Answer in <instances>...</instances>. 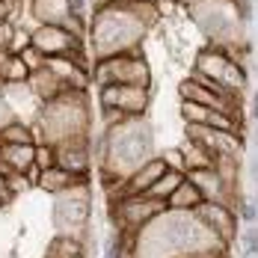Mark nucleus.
Wrapping results in <instances>:
<instances>
[{"label":"nucleus","mask_w":258,"mask_h":258,"mask_svg":"<svg viewBox=\"0 0 258 258\" xmlns=\"http://www.w3.org/2000/svg\"><path fill=\"white\" fill-rule=\"evenodd\" d=\"M149 30L152 27L146 24V18L140 15V3L137 0L95 6L89 21H86L92 59H107V56H116V53L140 51V45H143Z\"/></svg>","instance_id":"1"},{"label":"nucleus","mask_w":258,"mask_h":258,"mask_svg":"<svg viewBox=\"0 0 258 258\" xmlns=\"http://www.w3.org/2000/svg\"><path fill=\"white\" fill-rule=\"evenodd\" d=\"M33 137L36 143H48V146L75 137H89V92L69 89L45 101L33 119Z\"/></svg>","instance_id":"2"},{"label":"nucleus","mask_w":258,"mask_h":258,"mask_svg":"<svg viewBox=\"0 0 258 258\" xmlns=\"http://www.w3.org/2000/svg\"><path fill=\"white\" fill-rule=\"evenodd\" d=\"M89 78L98 86H140L152 89V66L143 56V51L116 53L107 59H92Z\"/></svg>","instance_id":"3"},{"label":"nucleus","mask_w":258,"mask_h":258,"mask_svg":"<svg viewBox=\"0 0 258 258\" xmlns=\"http://www.w3.org/2000/svg\"><path fill=\"white\" fill-rule=\"evenodd\" d=\"M193 72L202 75V78L214 80L220 89H226L229 95H240V89L246 86V72L243 66L232 56L229 48L223 45H208L199 51L196 62H193Z\"/></svg>","instance_id":"4"},{"label":"nucleus","mask_w":258,"mask_h":258,"mask_svg":"<svg viewBox=\"0 0 258 258\" xmlns=\"http://www.w3.org/2000/svg\"><path fill=\"white\" fill-rule=\"evenodd\" d=\"M89 214H92L89 181L75 184V187H69V190L53 196V226H56V234H69V237L83 240Z\"/></svg>","instance_id":"5"},{"label":"nucleus","mask_w":258,"mask_h":258,"mask_svg":"<svg viewBox=\"0 0 258 258\" xmlns=\"http://www.w3.org/2000/svg\"><path fill=\"white\" fill-rule=\"evenodd\" d=\"M98 101H101V107L119 110L122 116L137 119V116H146V110L152 104V89H140V86H101Z\"/></svg>","instance_id":"6"},{"label":"nucleus","mask_w":258,"mask_h":258,"mask_svg":"<svg viewBox=\"0 0 258 258\" xmlns=\"http://www.w3.org/2000/svg\"><path fill=\"white\" fill-rule=\"evenodd\" d=\"M30 45L42 53L45 59H53V56H66L72 51H80L83 42L75 39L66 27H56V24H36L33 33H30Z\"/></svg>","instance_id":"7"},{"label":"nucleus","mask_w":258,"mask_h":258,"mask_svg":"<svg viewBox=\"0 0 258 258\" xmlns=\"http://www.w3.org/2000/svg\"><path fill=\"white\" fill-rule=\"evenodd\" d=\"M193 214L199 217V223H202L220 243H232L234 237H237V217H234L232 205H223V202H202Z\"/></svg>","instance_id":"8"},{"label":"nucleus","mask_w":258,"mask_h":258,"mask_svg":"<svg viewBox=\"0 0 258 258\" xmlns=\"http://www.w3.org/2000/svg\"><path fill=\"white\" fill-rule=\"evenodd\" d=\"M53 155H56V166L80 175V178H89V166H92V143L89 137H75V140H62L53 146Z\"/></svg>","instance_id":"9"},{"label":"nucleus","mask_w":258,"mask_h":258,"mask_svg":"<svg viewBox=\"0 0 258 258\" xmlns=\"http://www.w3.org/2000/svg\"><path fill=\"white\" fill-rule=\"evenodd\" d=\"M181 119L184 125H202V128H214V131H229V134H240L243 137V122L232 119L229 113H220V110H211L202 104L193 101H181Z\"/></svg>","instance_id":"10"},{"label":"nucleus","mask_w":258,"mask_h":258,"mask_svg":"<svg viewBox=\"0 0 258 258\" xmlns=\"http://www.w3.org/2000/svg\"><path fill=\"white\" fill-rule=\"evenodd\" d=\"M30 15L39 24L62 27L75 12H72V0H30Z\"/></svg>","instance_id":"11"},{"label":"nucleus","mask_w":258,"mask_h":258,"mask_svg":"<svg viewBox=\"0 0 258 258\" xmlns=\"http://www.w3.org/2000/svg\"><path fill=\"white\" fill-rule=\"evenodd\" d=\"M83 181H89V178H80V175H72V172L59 169V166H51V169H42L36 175V187L45 190V193H51V196H56V193H62V190H69L75 184H83Z\"/></svg>","instance_id":"12"},{"label":"nucleus","mask_w":258,"mask_h":258,"mask_svg":"<svg viewBox=\"0 0 258 258\" xmlns=\"http://www.w3.org/2000/svg\"><path fill=\"white\" fill-rule=\"evenodd\" d=\"M202 202H205V196L199 193V187H196L193 181L184 175V181L175 187V193L166 199V208H169V211H184V214H193V211L202 205Z\"/></svg>","instance_id":"13"},{"label":"nucleus","mask_w":258,"mask_h":258,"mask_svg":"<svg viewBox=\"0 0 258 258\" xmlns=\"http://www.w3.org/2000/svg\"><path fill=\"white\" fill-rule=\"evenodd\" d=\"M30 143H36V137H33V125L27 119H12L0 131V146H30Z\"/></svg>","instance_id":"14"},{"label":"nucleus","mask_w":258,"mask_h":258,"mask_svg":"<svg viewBox=\"0 0 258 258\" xmlns=\"http://www.w3.org/2000/svg\"><path fill=\"white\" fill-rule=\"evenodd\" d=\"M45 258H86V246L78 237H69V234H56L48 246Z\"/></svg>","instance_id":"15"},{"label":"nucleus","mask_w":258,"mask_h":258,"mask_svg":"<svg viewBox=\"0 0 258 258\" xmlns=\"http://www.w3.org/2000/svg\"><path fill=\"white\" fill-rule=\"evenodd\" d=\"M184 175H187V172H172V169H166V172H163V175H160V178H157L155 184H152V190H149L146 196H152V199H160V202H166V199H169V196L175 193V187H178L181 181H184Z\"/></svg>","instance_id":"16"},{"label":"nucleus","mask_w":258,"mask_h":258,"mask_svg":"<svg viewBox=\"0 0 258 258\" xmlns=\"http://www.w3.org/2000/svg\"><path fill=\"white\" fill-rule=\"evenodd\" d=\"M181 152H184V166H187V172H190V169H214V160H217V157L211 155L208 149H202V146L187 143V149H181Z\"/></svg>","instance_id":"17"},{"label":"nucleus","mask_w":258,"mask_h":258,"mask_svg":"<svg viewBox=\"0 0 258 258\" xmlns=\"http://www.w3.org/2000/svg\"><path fill=\"white\" fill-rule=\"evenodd\" d=\"M131 243H134V237L113 229V234H107V240H104V258H131Z\"/></svg>","instance_id":"18"},{"label":"nucleus","mask_w":258,"mask_h":258,"mask_svg":"<svg viewBox=\"0 0 258 258\" xmlns=\"http://www.w3.org/2000/svg\"><path fill=\"white\" fill-rule=\"evenodd\" d=\"M157 157L163 160L166 169H172V172H187V166H184V152H181V149H163V152H157Z\"/></svg>","instance_id":"19"},{"label":"nucleus","mask_w":258,"mask_h":258,"mask_svg":"<svg viewBox=\"0 0 258 258\" xmlns=\"http://www.w3.org/2000/svg\"><path fill=\"white\" fill-rule=\"evenodd\" d=\"M15 56H18V59H21V62H24V66H27V69H30V75H33V72H39V69H42V66L48 62V59H45L42 53L36 51L33 45H27L24 51H18V53H15Z\"/></svg>","instance_id":"20"},{"label":"nucleus","mask_w":258,"mask_h":258,"mask_svg":"<svg viewBox=\"0 0 258 258\" xmlns=\"http://www.w3.org/2000/svg\"><path fill=\"white\" fill-rule=\"evenodd\" d=\"M51 166H56L53 146H48V143H36V169L42 172V169H51Z\"/></svg>","instance_id":"21"},{"label":"nucleus","mask_w":258,"mask_h":258,"mask_svg":"<svg viewBox=\"0 0 258 258\" xmlns=\"http://www.w3.org/2000/svg\"><path fill=\"white\" fill-rule=\"evenodd\" d=\"M6 187H9V193H12V196L18 199V196H24L27 190H33L36 184H33L30 178H27V175H18V172H9V175H6Z\"/></svg>","instance_id":"22"},{"label":"nucleus","mask_w":258,"mask_h":258,"mask_svg":"<svg viewBox=\"0 0 258 258\" xmlns=\"http://www.w3.org/2000/svg\"><path fill=\"white\" fill-rule=\"evenodd\" d=\"M240 237H243V252H258V223L246 226Z\"/></svg>","instance_id":"23"},{"label":"nucleus","mask_w":258,"mask_h":258,"mask_svg":"<svg viewBox=\"0 0 258 258\" xmlns=\"http://www.w3.org/2000/svg\"><path fill=\"white\" fill-rule=\"evenodd\" d=\"M12 33H15L12 18H0V51H3V53H6L9 42H12Z\"/></svg>","instance_id":"24"},{"label":"nucleus","mask_w":258,"mask_h":258,"mask_svg":"<svg viewBox=\"0 0 258 258\" xmlns=\"http://www.w3.org/2000/svg\"><path fill=\"white\" fill-rule=\"evenodd\" d=\"M12 119H15V113H12V107L6 104V98H3V92H0V131L6 128V125H9Z\"/></svg>","instance_id":"25"},{"label":"nucleus","mask_w":258,"mask_h":258,"mask_svg":"<svg viewBox=\"0 0 258 258\" xmlns=\"http://www.w3.org/2000/svg\"><path fill=\"white\" fill-rule=\"evenodd\" d=\"M175 3H178V6L184 9V12H193V9H196V6H199L202 0H175Z\"/></svg>","instance_id":"26"},{"label":"nucleus","mask_w":258,"mask_h":258,"mask_svg":"<svg viewBox=\"0 0 258 258\" xmlns=\"http://www.w3.org/2000/svg\"><path fill=\"white\" fill-rule=\"evenodd\" d=\"M252 119H255V125H258V89L252 92Z\"/></svg>","instance_id":"27"},{"label":"nucleus","mask_w":258,"mask_h":258,"mask_svg":"<svg viewBox=\"0 0 258 258\" xmlns=\"http://www.w3.org/2000/svg\"><path fill=\"white\" fill-rule=\"evenodd\" d=\"M240 258H258V252H243Z\"/></svg>","instance_id":"28"},{"label":"nucleus","mask_w":258,"mask_h":258,"mask_svg":"<svg viewBox=\"0 0 258 258\" xmlns=\"http://www.w3.org/2000/svg\"><path fill=\"white\" fill-rule=\"evenodd\" d=\"M140 3H152V6H155V3H157V0H140Z\"/></svg>","instance_id":"29"},{"label":"nucleus","mask_w":258,"mask_h":258,"mask_svg":"<svg viewBox=\"0 0 258 258\" xmlns=\"http://www.w3.org/2000/svg\"><path fill=\"white\" fill-rule=\"evenodd\" d=\"M0 172H3V175H6V169H3V163H0Z\"/></svg>","instance_id":"30"},{"label":"nucleus","mask_w":258,"mask_h":258,"mask_svg":"<svg viewBox=\"0 0 258 258\" xmlns=\"http://www.w3.org/2000/svg\"><path fill=\"white\" fill-rule=\"evenodd\" d=\"M229 3H237V0H229Z\"/></svg>","instance_id":"31"},{"label":"nucleus","mask_w":258,"mask_h":258,"mask_svg":"<svg viewBox=\"0 0 258 258\" xmlns=\"http://www.w3.org/2000/svg\"><path fill=\"white\" fill-rule=\"evenodd\" d=\"M0 56H3V51H0Z\"/></svg>","instance_id":"32"}]
</instances>
